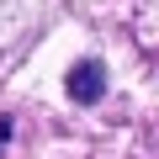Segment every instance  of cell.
Returning <instances> with one entry per match:
<instances>
[{"mask_svg": "<svg viewBox=\"0 0 159 159\" xmlns=\"http://www.w3.org/2000/svg\"><path fill=\"white\" fill-rule=\"evenodd\" d=\"M64 85H69V101H74V106H96V101L106 96V69H101L96 58H80Z\"/></svg>", "mask_w": 159, "mask_h": 159, "instance_id": "1", "label": "cell"}]
</instances>
